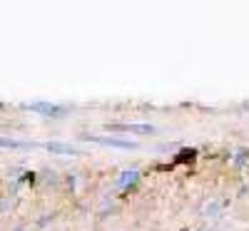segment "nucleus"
<instances>
[{
	"label": "nucleus",
	"instance_id": "nucleus-3",
	"mask_svg": "<svg viewBox=\"0 0 249 231\" xmlns=\"http://www.w3.org/2000/svg\"><path fill=\"white\" fill-rule=\"evenodd\" d=\"M107 130H112V132H132V134H155V132H157L152 124H137V122H127V124H122V122H117V124H107Z\"/></svg>",
	"mask_w": 249,
	"mask_h": 231
},
{
	"label": "nucleus",
	"instance_id": "nucleus-2",
	"mask_svg": "<svg viewBox=\"0 0 249 231\" xmlns=\"http://www.w3.org/2000/svg\"><path fill=\"white\" fill-rule=\"evenodd\" d=\"M85 142H95V144H102V147H117V149H135L137 142H130V139H120V137H100V134H85L82 137Z\"/></svg>",
	"mask_w": 249,
	"mask_h": 231
},
{
	"label": "nucleus",
	"instance_id": "nucleus-5",
	"mask_svg": "<svg viewBox=\"0 0 249 231\" xmlns=\"http://www.w3.org/2000/svg\"><path fill=\"white\" fill-rule=\"evenodd\" d=\"M140 182V172L137 169H124L120 177H117V189L120 192H127L130 186H135Z\"/></svg>",
	"mask_w": 249,
	"mask_h": 231
},
{
	"label": "nucleus",
	"instance_id": "nucleus-6",
	"mask_svg": "<svg viewBox=\"0 0 249 231\" xmlns=\"http://www.w3.org/2000/svg\"><path fill=\"white\" fill-rule=\"evenodd\" d=\"M0 147H3V149H18V147H28V144L18 142V139H10V137H0Z\"/></svg>",
	"mask_w": 249,
	"mask_h": 231
},
{
	"label": "nucleus",
	"instance_id": "nucleus-1",
	"mask_svg": "<svg viewBox=\"0 0 249 231\" xmlns=\"http://www.w3.org/2000/svg\"><path fill=\"white\" fill-rule=\"evenodd\" d=\"M28 112H37L43 117H50V119H60L68 115V107H62V104H53V102H30L25 104Z\"/></svg>",
	"mask_w": 249,
	"mask_h": 231
},
{
	"label": "nucleus",
	"instance_id": "nucleus-4",
	"mask_svg": "<svg viewBox=\"0 0 249 231\" xmlns=\"http://www.w3.org/2000/svg\"><path fill=\"white\" fill-rule=\"evenodd\" d=\"M45 149L50 154H62V157H70V154H80V149L75 144H65V142H48Z\"/></svg>",
	"mask_w": 249,
	"mask_h": 231
}]
</instances>
